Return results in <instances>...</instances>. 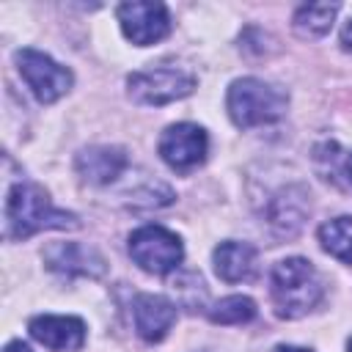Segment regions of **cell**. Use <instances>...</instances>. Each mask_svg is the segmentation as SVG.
<instances>
[{"label":"cell","mask_w":352,"mask_h":352,"mask_svg":"<svg viewBox=\"0 0 352 352\" xmlns=\"http://www.w3.org/2000/svg\"><path fill=\"white\" fill-rule=\"evenodd\" d=\"M77 214L52 206L47 190L30 182H19L6 198V236L28 239L44 228H77Z\"/></svg>","instance_id":"1"},{"label":"cell","mask_w":352,"mask_h":352,"mask_svg":"<svg viewBox=\"0 0 352 352\" xmlns=\"http://www.w3.org/2000/svg\"><path fill=\"white\" fill-rule=\"evenodd\" d=\"M272 305L280 319H300L322 300V280L308 258L292 256L272 267L270 275Z\"/></svg>","instance_id":"2"},{"label":"cell","mask_w":352,"mask_h":352,"mask_svg":"<svg viewBox=\"0 0 352 352\" xmlns=\"http://www.w3.org/2000/svg\"><path fill=\"white\" fill-rule=\"evenodd\" d=\"M286 104H289V96L258 77L234 80L226 96L228 116L239 129H253V126L278 121L286 113Z\"/></svg>","instance_id":"3"},{"label":"cell","mask_w":352,"mask_h":352,"mask_svg":"<svg viewBox=\"0 0 352 352\" xmlns=\"http://www.w3.org/2000/svg\"><path fill=\"white\" fill-rule=\"evenodd\" d=\"M126 88H129L132 102L160 107V104L190 96L195 91V77L176 66H160V69L132 72L126 77Z\"/></svg>","instance_id":"4"},{"label":"cell","mask_w":352,"mask_h":352,"mask_svg":"<svg viewBox=\"0 0 352 352\" xmlns=\"http://www.w3.org/2000/svg\"><path fill=\"white\" fill-rule=\"evenodd\" d=\"M129 256L140 270L151 275H168L179 267L184 248L173 231L162 226H143L129 236Z\"/></svg>","instance_id":"5"},{"label":"cell","mask_w":352,"mask_h":352,"mask_svg":"<svg viewBox=\"0 0 352 352\" xmlns=\"http://www.w3.org/2000/svg\"><path fill=\"white\" fill-rule=\"evenodd\" d=\"M16 69H19L22 80L28 82V88L33 91V96L41 104L58 102L74 82V77L66 66H60L50 55L38 52V50H30V47L16 52Z\"/></svg>","instance_id":"6"},{"label":"cell","mask_w":352,"mask_h":352,"mask_svg":"<svg viewBox=\"0 0 352 352\" xmlns=\"http://www.w3.org/2000/svg\"><path fill=\"white\" fill-rule=\"evenodd\" d=\"M116 14H118L124 36L138 47H148L154 41H162L170 30V16H168V8L162 3L132 0V3H121Z\"/></svg>","instance_id":"7"},{"label":"cell","mask_w":352,"mask_h":352,"mask_svg":"<svg viewBox=\"0 0 352 352\" xmlns=\"http://www.w3.org/2000/svg\"><path fill=\"white\" fill-rule=\"evenodd\" d=\"M209 138L198 124H173L160 138V157L173 170H192L206 160Z\"/></svg>","instance_id":"8"},{"label":"cell","mask_w":352,"mask_h":352,"mask_svg":"<svg viewBox=\"0 0 352 352\" xmlns=\"http://www.w3.org/2000/svg\"><path fill=\"white\" fill-rule=\"evenodd\" d=\"M30 336L52 352H77L85 344V322L77 316H33L28 324Z\"/></svg>","instance_id":"9"},{"label":"cell","mask_w":352,"mask_h":352,"mask_svg":"<svg viewBox=\"0 0 352 352\" xmlns=\"http://www.w3.org/2000/svg\"><path fill=\"white\" fill-rule=\"evenodd\" d=\"M44 264L60 275H88V278L104 275V258L94 248H85L80 242L50 245L44 250Z\"/></svg>","instance_id":"10"},{"label":"cell","mask_w":352,"mask_h":352,"mask_svg":"<svg viewBox=\"0 0 352 352\" xmlns=\"http://www.w3.org/2000/svg\"><path fill=\"white\" fill-rule=\"evenodd\" d=\"M135 330L143 341L154 344L168 336V330L176 322V305L160 294H138L132 302Z\"/></svg>","instance_id":"11"},{"label":"cell","mask_w":352,"mask_h":352,"mask_svg":"<svg viewBox=\"0 0 352 352\" xmlns=\"http://www.w3.org/2000/svg\"><path fill=\"white\" fill-rule=\"evenodd\" d=\"M77 173L91 184H110L129 165L126 151L118 146H91L77 154Z\"/></svg>","instance_id":"12"},{"label":"cell","mask_w":352,"mask_h":352,"mask_svg":"<svg viewBox=\"0 0 352 352\" xmlns=\"http://www.w3.org/2000/svg\"><path fill=\"white\" fill-rule=\"evenodd\" d=\"M214 272L226 283H239L253 278L256 272V248L248 242H220L212 253Z\"/></svg>","instance_id":"13"},{"label":"cell","mask_w":352,"mask_h":352,"mask_svg":"<svg viewBox=\"0 0 352 352\" xmlns=\"http://www.w3.org/2000/svg\"><path fill=\"white\" fill-rule=\"evenodd\" d=\"M338 14V6L336 3H314V6H300L297 14H294V30L297 36L302 38H322L333 19Z\"/></svg>","instance_id":"14"},{"label":"cell","mask_w":352,"mask_h":352,"mask_svg":"<svg viewBox=\"0 0 352 352\" xmlns=\"http://www.w3.org/2000/svg\"><path fill=\"white\" fill-rule=\"evenodd\" d=\"M322 248L344 264H352V217H336L319 226Z\"/></svg>","instance_id":"15"},{"label":"cell","mask_w":352,"mask_h":352,"mask_svg":"<svg viewBox=\"0 0 352 352\" xmlns=\"http://www.w3.org/2000/svg\"><path fill=\"white\" fill-rule=\"evenodd\" d=\"M209 319L214 324H245L250 319H256V302L250 297H242V294H231V297H223L212 311H209Z\"/></svg>","instance_id":"16"},{"label":"cell","mask_w":352,"mask_h":352,"mask_svg":"<svg viewBox=\"0 0 352 352\" xmlns=\"http://www.w3.org/2000/svg\"><path fill=\"white\" fill-rule=\"evenodd\" d=\"M341 44H344L346 52H352V19L346 22V28H344V33H341Z\"/></svg>","instance_id":"17"},{"label":"cell","mask_w":352,"mask_h":352,"mask_svg":"<svg viewBox=\"0 0 352 352\" xmlns=\"http://www.w3.org/2000/svg\"><path fill=\"white\" fill-rule=\"evenodd\" d=\"M6 352H33L28 344H22V341H11L8 346H6Z\"/></svg>","instance_id":"18"},{"label":"cell","mask_w":352,"mask_h":352,"mask_svg":"<svg viewBox=\"0 0 352 352\" xmlns=\"http://www.w3.org/2000/svg\"><path fill=\"white\" fill-rule=\"evenodd\" d=\"M275 352H311V349H302V346H275Z\"/></svg>","instance_id":"19"},{"label":"cell","mask_w":352,"mask_h":352,"mask_svg":"<svg viewBox=\"0 0 352 352\" xmlns=\"http://www.w3.org/2000/svg\"><path fill=\"white\" fill-rule=\"evenodd\" d=\"M346 176H349V182H352V154H349V160H346Z\"/></svg>","instance_id":"20"},{"label":"cell","mask_w":352,"mask_h":352,"mask_svg":"<svg viewBox=\"0 0 352 352\" xmlns=\"http://www.w3.org/2000/svg\"><path fill=\"white\" fill-rule=\"evenodd\" d=\"M346 349H349V352H352V338H349V344H346Z\"/></svg>","instance_id":"21"}]
</instances>
